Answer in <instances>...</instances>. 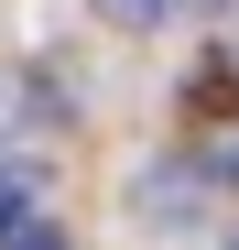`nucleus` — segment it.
Wrapping results in <instances>:
<instances>
[{
  "label": "nucleus",
  "instance_id": "f257e3e1",
  "mask_svg": "<svg viewBox=\"0 0 239 250\" xmlns=\"http://www.w3.org/2000/svg\"><path fill=\"white\" fill-rule=\"evenodd\" d=\"M131 207L141 218H163V229H185V218H207V163H141V185H131Z\"/></svg>",
  "mask_w": 239,
  "mask_h": 250
},
{
  "label": "nucleus",
  "instance_id": "f03ea898",
  "mask_svg": "<svg viewBox=\"0 0 239 250\" xmlns=\"http://www.w3.org/2000/svg\"><path fill=\"white\" fill-rule=\"evenodd\" d=\"M22 218H33V174H11V163H0V239H11Z\"/></svg>",
  "mask_w": 239,
  "mask_h": 250
},
{
  "label": "nucleus",
  "instance_id": "7ed1b4c3",
  "mask_svg": "<svg viewBox=\"0 0 239 250\" xmlns=\"http://www.w3.org/2000/svg\"><path fill=\"white\" fill-rule=\"evenodd\" d=\"M0 250H65V229H55V218H22V229L0 239Z\"/></svg>",
  "mask_w": 239,
  "mask_h": 250
},
{
  "label": "nucleus",
  "instance_id": "20e7f679",
  "mask_svg": "<svg viewBox=\"0 0 239 250\" xmlns=\"http://www.w3.org/2000/svg\"><path fill=\"white\" fill-rule=\"evenodd\" d=\"M98 11H109V22H163L174 0H98Z\"/></svg>",
  "mask_w": 239,
  "mask_h": 250
},
{
  "label": "nucleus",
  "instance_id": "39448f33",
  "mask_svg": "<svg viewBox=\"0 0 239 250\" xmlns=\"http://www.w3.org/2000/svg\"><path fill=\"white\" fill-rule=\"evenodd\" d=\"M228 250H239V229H228Z\"/></svg>",
  "mask_w": 239,
  "mask_h": 250
}]
</instances>
